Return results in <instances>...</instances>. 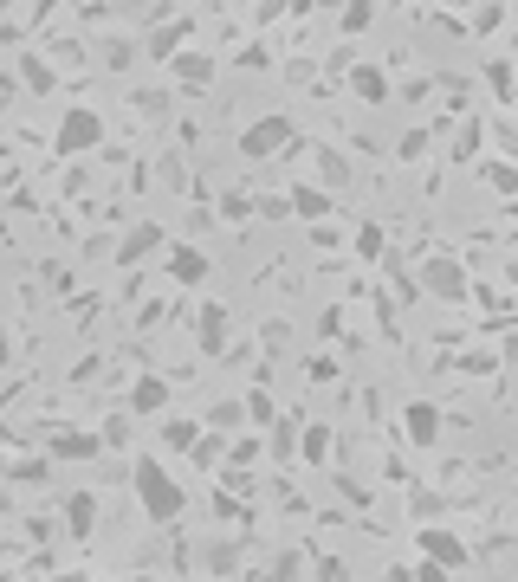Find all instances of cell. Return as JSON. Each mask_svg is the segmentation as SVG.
I'll use <instances>...</instances> for the list:
<instances>
[{"instance_id":"obj_1","label":"cell","mask_w":518,"mask_h":582,"mask_svg":"<svg viewBox=\"0 0 518 582\" xmlns=\"http://www.w3.org/2000/svg\"><path fill=\"white\" fill-rule=\"evenodd\" d=\"M130 492H136V505H143L149 524H175V518L188 511L182 479H175L162 460H136V466H130Z\"/></svg>"},{"instance_id":"obj_2","label":"cell","mask_w":518,"mask_h":582,"mask_svg":"<svg viewBox=\"0 0 518 582\" xmlns=\"http://www.w3.org/2000/svg\"><path fill=\"white\" fill-rule=\"evenodd\" d=\"M421 291H428V298H441V304H467L473 298L467 259H460V253H428V259H421Z\"/></svg>"},{"instance_id":"obj_3","label":"cell","mask_w":518,"mask_h":582,"mask_svg":"<svg viewBox=\"0 0 518 582\" xmlns=\"http://www.w3.org/2000/svg\"><path fill=\"white\" fill-rule=\"evenodd\" d=\"M104 143V117L91 104H65L59 130H52V156H91Z\"/></svg>"},{"instance_id":"obj_4","label":"cell","mask_w":518,"mask_h":582,"mask_svg":"<svg viewBox=\"0 0 518 582\" xmlns=\"http://www.w3.org/2000/svg\"><path fill=\"white\" fill-rule=\"evenodd\" d=\"M292 143H298V130H292L285 110H272V117H259V123L240 130V156H247V162H272V156H285Z\"/></svg>"},{"instance_id":"obj_5","label":"cell","mask_w":518,"mask_h":582,"mask_svg":"<svg viewBox=\"0 0 518 582\" xmlns=\"http://www.w3.org/2000/svg\"><path fill=\"white\" fill-rule=\"evenodd\" d=\"M415 557L441 563V570H467L473 550H467V537H454L447 524H415Z\"/></svg>"},{"instance_id":"obj_6","label":"cell","mask_w":518,"mask_h":582,"mask_svg":"<svg viewBox=\"0 0 518 582\" xmlns=\"http://www.w3.org/2000/svg\"><path fill=\"white\" fill-rule=\"evenodd\" d=\"M162 272H169V285L201 291V285H208V272H214V259L201 253V246H188V240H169V246H162Z\"/></svg>"},{"instance_id":"obj_7","label":"cell","mask_w":518,"mask_h":582,"mask_svg":"<svg viewBox=\"0 0 518 582\" xmlns=\"http://www.w3.org/2000/svg\"><path fill=\"white\" fill-rule=\"evenodd\" d=\"M402 440L415 453L441 447V408H434V401H408V408H402Z\"/></svg>"},{"instance_id":"obj_8","label":"cell","mask_w":518,"mask_h":582,"mask_svg":"<svg viewBox=\"0 0 518 582\" xmlns=\"http://www.w3.org/2000/svg\"><path fill=\"white\" fill-rule=\"evenodd\" d=\"M227 330H234V311H227L221 298H208V304H201V317H195L201 356H227Z\"/></svg>"},{"instance_id":"obj_9","label":"cell","mask_w":518,"mask_h":582,"mask_svg":"<svg viewBox=\"0 0 518 582\" xmlns=\"http://www.w3.org/2000/svg\"><path fill=\"white\" fill-rule=\"evenodd\" d=\"M169 72H175V85H182V91H208L221 65H214V52H195V46H182V52L169 59Z\"/></svg>"},{"instance_id":"obj_10","label":"cell","mask_w":518,"mask_h":582,"mask_svg":"<svg viewBox=\"0 0 518 582\" xmlns=\"http://www.w3.org/2000/svg\"><path fill=\"white\" fill-rule=\"evenodd\" d=\"M162 246H169V233L156 220H136L124 233V246H117V266H149V253H162Z\"/></svg>"},{"instance_id":"obj_11","label":"cell","mask_w":518,"mask_h":582,"mask_svg":"<svg viewBox=\"0 0 518 582\" xmlns=\"http://www.w3.org/2000/svg\"><path fill=\"white\" fill-rule=\"evenodd\" d=\"M331 453H337V434H331V421H298V460L318 473V466H331Z\"/></svg>"},{"instance_id":"obj_12","label":"cell","mask_w":518,"mask_h":582,"mask_svg":"<svg viewBox=\"0 0 518 582\" xmlns=\"http://www.w3.org/2000/svg\"><path fill=\"white\" fill-rule=\"evenodd\" d=\"M162 408H169V376H136L130 382V414L136 421H156Z\"/></svg>"},{"instance_id":"obj_13","label":"cell","mask_w":518,"mask_h":582,"mask_svg":"<svg viewBox=\"0 0 518 582\" xmlns=\"http://www.w3.org/2000/svg\"><path fill=\"white\" fill-rule=\"evenodd\" d=\"M350 97H357V104H389V72L383 65H350Z\"/></svg>"},{"instance_id":"obj_14","label":"cell","mask_w":518,"mask_h":582,"mask_svg":"<svg viewBox=\"0 0 518 582\" xmlns=\"http://www.w3.org/2000/svg\"><path fill=\"white\" fill-rule=\"evenodd\" d=\"M59 511H65V531H72V537H91V531H98V511H104V505H98V492H72Z\"/></svg>"},{"instance_id":"obj_15","label":"cell","mask_w":518,"mask_h":582,"mask_svg":"<svg viewBox=\"0 0 518 582\" xmlns=\"http://www.w3.org/2000/svg\"><path fill=\"white\" fill-rule=\"evenodd\" d=\"M188 33H195V26H188V20H169V26H156V33H149V59H156V65H169L175 59V52H182L188 46Z\"/></svg>"},{"instance_id":"obj_16","label":"cell","mask_w":518,"mask_h":582,"mask_svg":"<svg viewBox=\"0 0 518 582\" xmlns=\"http://www.w3.org/2000/svg\"><path fill=\"white\" fill-rule=\"evenodd\" d=\"M285 214H298V220H324V214H331V188H292V194H285Z\"/></svg>"},{"instance_id":"obj_17","label":"cell","mask_w":518,"mask_h":582,"mask_svg":"<svg viewBox=\"0 0 518 582\" xmlns=\"http://www.w3.org/2000/svg\"><path fill=\"white\" fill-rule=\"evenodd\" d=\"M240 408H247V421L259 427V434H266V427L279 421V395H272L266 382H253V388H247V401H240Z\"/></svg>"},{"instance_id":"obj_18","label":"cell","mask_w":518,"mask_h":582,"mask_svg":"<svg viewBox=\"0 0 518 582\" xmlns=\"http://www.w3.org/2000/svg\"><path fill=\"white\" fill-rule=\"evenodd\" d=\"M20 85L33 91V97H46L52 85H59V72H52V65L39 59V52H20Z\"/></svg>"},{"instance_id":"obj_19","label":"cell","mask_w":518,"mask_h":582,"mask_svg":"<svg viewBox=\"0 0 518 582\" xmlns=\"http://www.w3.org/2000/svg\"><path fill=\"white\" fill-rule=\"evenodd\" d=\"M98 434H52V460H98Z\"/></svg>"},{"instance_id":"obj_20","label":"cell","mask_w":518,"mask_h":582,"mask_svg":"<svg viewBox=\"0 0 518 582\" xmlns=\"http://www.w3.org/2000/svg\"><path fill=\"white\" fill-rule=\"evenodd\" d=\"M350 246H357V259H363V266H376V259H383V253H389V233H383V227H376V220H363V227H357V233H350Z\"/></svg>"},{"instance_id":"obj_21","label":"cell","mask_w":518,"mask_h":582,"mask_svg":"<svg viewBox=\"0 0 518 582\" xmlns=\"http://www.w3.org/2000/svg\"><path fill=\"white\" fill-rule=\"evenodd\" d=\"M201 440V421H188V414H169V421H162V447L169 453H188Z\"/></svg>"},{"instance_id":"obj_22","label":"cell","mask_w":518,"mask_h":582,"mask_svg":"<svg viewBox=\"0 0 518 582\" xmlns=\"http://www.w3.org/2000/svg\"><path fill=\"white\" fill-rule=\"evenodd\" d=\"M201 427H214V434H240V427H247V408H240V401H214V408L201 414Z\"/></svg>"},{"instance_id":"obj_23","label":"cell","mask_w":518,"mask_h":582,"mask_svg":"<svg viewBox=\"0 0 518 582\" xmlns=\"http://www.w3.org/2000/svg\"><path fill=\"white\" fill-rule=\"evenodd\" d=\"M441 511H447V498H441V492H428V485H408V518L441 524Z\"/></svg>"},{"instance_id":"obj_24","label":"cell","mask_w":518,"mask_h":582,"mask_svg":"<svg viewBox=\"0 0 518 582\" xmlns=\"http://www.w3.org/2000/svg\"><path fill=\"white\" fill-rule=\"evenodd\" d=\"M188 460L195 466H221L227 460V434H214V427H201V440L188 447Z\"/></svg>"},{"instance_id":"obj_25","label":"cell","mask_w":518,"mask_h":582,"mask_svg":"<svg viewBox=\"0 0 518 582\" xmlns=\"http://www.w3.org/2000/svg\"><path fill=\"white\" fill-rule=\"evenodd\" d=\"M234 563H240V544H201V570L208 576H234Z\"/></svg>"},{"instance_id":"obj_26","label":"cell","mask_w":518,"mask_h":582,"mask_svg":"<svg viewBox=\"0 0 518 582\" xmlns=\"http://www.w3.org/2000/svg\"><path fill=\"white\" fill-rule=\"evenodd\" d=\"M98 59H104V72H130V65H136V46H130V39H104V46H98Z\"/></svg>"},{"instance_id":"obj_27","label":"cell","mask_w":518,"mask_h":582,"mask_svg":"<svg viewBox=\"0 0 518 582\" xmlns=\"http://www.w3.org/2000/svg\"><path fill=\"white\" fill-rule=\"evenodd\" d=\"M311 156H318V175H324V188H344V182H350V162L337 156V149H311Z\"/></svg>"},{"instance_id":"obj_28","label":"cell","mask_w":518,"mask_h":582,"mask_svg":"<svg viewBox=\"0 0 518 582\" xmlns=\"http://www.w3.org/2000/svg\"><path fill=\"white\" fill-rule=\"evenodd\" d=\"M266 434H272V453H279V460H292V453H298V421H285V414H279Z\"/></svg>"},{"instance_id":"obj_29","label":"cell","mask_w":518,"mask_h":582,"mask_svg":"<svg viewBox=\"0 0 518 582\" xmlns=\"http://www.w3.org/2000/svg\"><path fill=\"white\" fill-rule=\"evenodd\" d=\"M486 188H499V194H518V169H512V162H486Z\"/></svg>"},{"instance_id":"obj_30","label":"cell","mask_w":518,"mask_h":582,"mask_svg":"<svg viewBox=\"0 0 518 582\" xmlns=\"http://www.w3.org/2000/svg\"><path fill=\"white\" fill-rule=\"evenodd\" d=\"M370 20H376V7H370V0H350V7H344V33H363Z\"/></svg>"},{"instance_id":"obj_31","label":"cell","mask_w":518,"mask_h":582,"mask_svg":"<svg viewBox=\"0 0 518 582\" xmlns=\"http://www.w3.org/2000/svg\"><path fill=\"white\" fill-rule=\"evenodd\" d=\"M480 136H486V130H480V123H467V130H460V136H454V156H460V162H467V156H480Z\"/></svg>"},{"instance_id":"obj_32","label":"cell","mask_w":518,"mask_h":582,"mask_svg":"<svg viewBox=\"0 0 518 582\" xmlns=\"http://www.w3.org/2000/svg\"><path fill=\"white\" fill-rule=\"evenodd\" d=\"M227 460H234V466H253L259 460V440L247 434V440H227Z\"/></svg>"},{"instance_id":"obj_33","label":"cell","mask_w":518,"mask_h":582,"mask_svg":"<svg viewBox=\"0 0 518 582\" xmlns=\"http://www.w3.org/2000/svg\"><path fill=\"white\" fill-rule=\"evenodd\" d=\"M421 149H428V130H408V136H402V143H395V156H402V162H415V156H421Z\"/></svg>"},{"instance_id":"obj_34","label":"cell","mask_w":518,"mask_h":582,"mask_svg":"<svg viewBox=\"0 0 518 582\" xmlns=\"http://www.w3.org/2000/svg\"><path fill=\"white\" fill-rule=\"evenodd\" d=\"M305 376H311V382H337V356H311Z\"/></svg>"},{"instance_id":"obj_35","label":"cell","mask_w":518,"mask_h":582,"mask_svg":"<svg viewBox=\"0 0 518 582\" xmlns=\"http://www.w3.org/2000/svg\"><path fill=\"white\" fill-rule=\"evenodd\" d=\"M415 582H454V570H441V563L421 557V563H415Z\"/></svg>"},{"instance_id":"obj_36","label":"cell","mask_w":518,"mask_h":582,"mask_svg":"<svg viewBox=\"0 0 518 582\" xmlns=\"http://www.w3.org/2000/svg\"><path fill=\"white\" fill-rule=\"evenodd\" d=\"M350 570H344V557H318V582H344Z\"/></svg>"},{"instance_id":"obj_37","label":"cell","mask_w":518,"mask_h":582,"mask_svg":"<svg viewBox=\"0 0 518 582\" xmlns=\"http://www.w3.org/2000/svg\"><path fill=\"white\" fill-rule=\"evenodd\" d=\"M13 479H20V485H33V479H46V460H20V466H13Z\"/></svg>"},{"instance_id":"obj_38","label":"cell","mask_w":518,"mask_h":582,"mask_svg":"<svg viewBox=\"0 0 518 582\" xmlns=\"http://www.w3.org/2000/svg\"><path fill=\"white\" fill-rule=\"evenodd\" d=\"M7 356H13V337H7V324H0V363H7Z\"/></svg>"},{"instance_id":"obj_39","label":"cell","mask_w":518,"mask_h":582,"mask_svg":"<svg viewBox=\"0 0 518 582\" xmlns=\"http://www.w3.org/2000/svg\"><path fill=\"white\" fill-rule=\"evenodd\" d=\"M506 285H512V291H518V259H506Z\"/></svg>"},{"instance_id":"obj_40","label":"cell","mask_w":518,"mask_h":582,"mask_svg":"<svg viewBox=\"0 0 518 582\" xmlns=\"http://www.w3.org/2000/svg\"><path fill=\"white\" fill-rule=\"evenodd\" d=\"M59 582H91V576H78V570H65V576H59Z\"/></svg>"},{"instance_id":"obj_41","label":"cell","mask_w":518,"mask_h":582,"mask_svg":"<svg viewBox=\"0 0 518 582\" xmlns=\"http://www.w3.org/2000/svg\"><path fill=\"white\" fill-rule=\"evenodd\" d=\"M98 582H130V576H98Z\"/></svg>"},{"instance_id":"obj_42","label":"cell","mask_w":518,"mask_h":582,"mask_svg":"<svg viewBox=\"0 0 518 582\" xmlns=\"http://www.w3.org/2000/svg\"><path fill=\"white\" fill-rule=\"evenodd\" d=\"M46 7H59V0H46Z\"/></svg>"},{"instance_id":"obj_43","label":"cell","mask_w":518,"mask_h":582,"mask_svg":"<svg viewBox=\"0 0 518 582\" xmlns=\"http://www.w3.org/2000/svg\"><path fill=\"white\" fill-rule=\"evenodd\" d=\"M512 485H518V473H512Z\"/></svg>"}]
</instances>
